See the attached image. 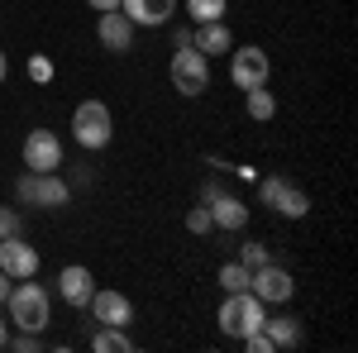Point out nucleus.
Masks as SVG:
<instances>
[{
	"label": "nucleus",
	"instance_id": "obj_11",
	"mask_svg": "<svg viewBox=\"0 0 358 353\" xmlns=\"http://www.w3.org/2000/svg\"><path fill=\"white\" fill-rule=\"evenodd\" d=\"M96 38H101V48H110V53H129V43H134V24H129V15H124V10H106V15H96Z\"/></svg>",
	"mask_w": 358,
	"mask_h": 353
},
{
	"label": "nucleus",
	"instance_id": "obj_24",
	"mask_svg": "<svg viewBox=\"0 0 358 353\" xmlns=\"http://www.w3.org/2000/svg\"><path fill=\"white\" fill-rule=\"evenodd\" d=\"M5 344H10V349H15V353H38V349H43L34 329H20V334H15V339H5Z\"/></svg>",
	"mask_w": 358,
	"mask_h": 353
},
{
	"label": "nucleus",
	"instance_id": "obj_27",
	"mask_svg": "<svg viewBox=\"0 0 358 353\" xmlns=\"http://www.w3.org/2000/svg\"><path fill=\"white\" fill-rule=\"evenodd\" d=\"M29 77H34V82H48V77H53V62H48V57H34V62H29Z\"/></svg>",
	"mask_w": 358,
	"mask_h": 353
},
{
	"label": "nucleus",
	"instance_id": "obj_18",
	"mask_svg": "<svg viewBox=\"0 0 358 353\" xmlns=\"http://www.w3.org/2000/svg\"><path fill=\"white\" fill-rule=\"evenodd\" d=\"M91 349L96 353H134V339H129L120 325H101L96 334H91Z\"/></svg>",
	"mask_w": 358,
	"mask_h": 353
},
{
	"label": "nucleus",
	"instance_id": "obj_20",
	"mask_svg": "<svg viewBox=\"0 0 358 353\" xmlns=\"http://www.w3.org/2000/svg\"><path fill=\"white\" fill-rule=\"evenodd\" d=\"M215 282H220L224 291H248V282H253V268H244V263L234 258V263H224V268L215 272Z\"/></svg>",
	"mask_w": 358,
	"mask_h": 353
},
{
	"label": "nucleus",
	"instance_id": "obj_4",
	"mask_svg": "<svg viewBox=\"0 0 358 353\" xmlns=\"http://www.w3.org/2000/svg\"><path fill=\"white\" fill-rule=\"evenodd\" d=\"M15 191H20L24 206H38V210H62V206L72 201V187H67L57 172H24V177L15 182Z\"/></svg>",
	"mask_w": 358,
	"mask_h": 353
},
{
	"label": "nucleus",
	"instance_id": "obj_7",
	"mask_svg": "<svg viewBox=\"0 0 358 353\" xmlns=\"http://www.w3.org/2000/svg\"><path fill=\"white\" fill-rule=\"evenodd\" d=\"M258 201L273 206L277 215H287V219H301L306 210H310V196H306L301 187H292L287 177H263V182H258Z\"/></svg>",
	"mask_w": 358,
	"mask_h": 353
},
{
	"label": "nucleus",
	"instance_id": "obj_30",
	"mask_svg": "<svg viewBox=\"0 0 358 353\" xmlns=\"http://www.w3.org/2000/svg\"><path fill=\"white\" fill-rule=\"evenodd\" d=\"M10 287H15V277H5V272H0V305L10 301Z\"/></svg>",
	"mask_w": 358,
	"mask_h": 353
},
{
	"label": "nucleus",
	"instance_id": "obj_12",
	"mask_svg": "<svg viewBox=\"0 0 358 353\" xmlns=\"http://www.w3.org/2000/svg\"><path fill=\"white\" fill-rule=\"evenodd\" d=\"M86 305H91V315H96L101 325H120L124 329L129 320H134V301L124 296V291H91Z\"/></svg>",
	"mask_w": 358,
	"mask_h": 353
},
{
	"label": "nucleus",
	"instance_id": "obj_9",
	"mask_svg": "<svg viewBox=\"0 0 358 353\" xmlns=\"http://www.w3.org/2000/svg\"><path fill=\"white\" fill-rule=\"evenodd\" d=\"M24 167L29 172H57L62 163V143H57L53 129H34V134L24 138Z\"/></svg>",
	"mask_w": 358,
	"mask_h": 353
},
{
	"label": "nucleus",
	"instance_id": "obj_31",
	"mask_svg": "<svg viewBox=\"0 0 358 353\" xmlns=\"http://www.w3.org/2000/svg\"><path fill=\"white\" fill-rule=\"evenodd\" d=\"M10 77V62H5V48H0V82Z\"/></svg>",
	"mask_w": 358,
	"mask_h": 353
},
{
	"label": "nucleus",
	"instance_id": "obj_26",
	"mask_svg": "<svg viewBox=\"0 0 358 353\" xmlns=\"http://www.w3.org/2000/svg\"><path fill=\"white\" fill-rule=\"evenodd\" d=\"M10 234H20V210L0 206V239H10Z\"/></svg>",
	"mask_w": 358,
	"mask_h": 353
},
{
	"label": "nucleus",
	"instance_id": "obj_1",
	"mask_svg": "<svg viewBox=\"0 0 358 353\" xmlns=\"http://www.w3.org/2000/svg\"><path fill=\"white\" fill-rule=\"evenodd\" d=\"M5 305H10V325H15V329H34V334L48 325V315H53V310H48V291H43L34 277L15 282Z\"/></svg>",
	"mask_w": 358,
	"mask_h": 353
},
{
	"label": "nucleus",
	"instance_id": "obj_17",
	"mask_svg": "<svg viewBox=\"0 0 358 353\" xmlns=\"http://www.w3.org/2000/svg\"><path fill=\"white\" fill-rule=\"evenodd\" d=\"M263 334L273 339V349H296L301 344V325L292 315H263Z\"/></svg>",
	"mask_w": 358,
	"mask_h": 353
},
{
	"label": "nucleus",
	"instance_id": "obj_25",
	"mask_svg": "<svg viewBox=\"0 0 358 353\" xmlns=\"http://www.w3.org/2000/svg\"><path fill=\"white\" fill-rule=\"evenodd\" d=\"M244 344H248V353H277V349H273V339H268L263 329H248Z\"/></svg>",
	"mask_w": 358,
	"mask_h": 353
},
{
	"label": "nucleus",
	"instance_id": "obj_14",
	"mask_svg": "<svg viewBox=\"0 0 358 353\" xmlns=\"http://www.w3.org/2000/svg\"><path fill=\"white\" fill-rule=\"evenodd\" d=\"M91 291H96V277H91V268H82V263H67V268L57 272V296L67 301V305H86V301H91Z\"/></svg>",
	"mask_w": 358,
	"mask_h": 353
},
{
	"label": "nucleus",
	"instance_id": "obj_16",
	"mask_svg": "<svg viewBox=\"0 0 358 353\" xmlns=\"http://www.w3.org/2000/svg\"><path fill=\"white\" fill-rule=\"evenodd\" d=\"M192 48L196 53H229V48H234V34H229V24H224V20H210V24H196V34H192Z\"/></svg>",
	"mask_w": 358,
	"mask_h": 353
},
{
	"label": "nucleus",
	"instance_id": "obj_28",
	"mask_svg": "<svg viewBox=\"0 0 358 353\" xmlns=\"http://www.w3.org/2000/svg\"><path fill=\"white\" fill-rule=\"evenodd\" d=\"M192 34H196V24L192 29H177V34H172V53H177V48H192Z\"/></svg>",
	"mask_w": 358,
	"mask_h": 353
},
{
	"label": "nucleus",
	"instance_id": "obj_13",
	"mask_svg": "<svg viewBox=\"0 0 358 353\" xmlns=\"http://www.w3.org/2000/svg\"><path fill=\"white\" fill-rule=\"evenodd\" d=\"M206 206H210V224H215V229H224V234H239V229L248 224V206L239 201V196H224V191H215Z\"/></svg>",
	"mask_w": 358,
	"mask_h": 353
},
{
	"label": "nucleus",
	"instance_id": "obj_15",
	"mask_svg": "<svg viewBox=\"0 0 358 353\" xmlns=\"http://www.w3.org/2000/svg\"><path fill=\"white\" fill-rule=\"evenodd\" d=\"M120 10L129 15V24H143V29H158L177 15V0H120Z\"/></svg>",
	"mask_w": 358,
	"mask_h": 353
},
{
	"label": "nucleus",
	"instance_id": "obj_3",
	"mask_svg": "<svg viewBox=\"0 0 358 353\" xmlns=\"http://www.w3.org/2000/svg\"><path fill=\"white\" fill-rule=\"evenodd\" d=\"M72 138L82 143V148H106L115 138V115L106 101H82V106L72 110Z\"/></svg>",
	"mask_w": 358,
	"mask_h": 353
},
{
	"label": "nucleus",
	"instance_id": "obj_6",
	"mask_svg": "<svg viewBox=\"0 0 358 353\" xmlns=\"http://www.w3.org/2000/svg\"><path fill=\"white\" fill-rule=\"evenodd\" d=\"M268 72H273V62H268V53H263L258 43H248V48H229V82L239 86V91L268 86Z\"/></svg>",
	"mask_w": 358,
	"mask_h": 353
},
{
	"label": "nucleus",
	"instance_id": "obj_8",
	"mask_svg": "<svg viewBox=\"0 0 358 353\" xmlns=\"http://www.w3.org/2000/svg\"><path fill=\"white\" fill-rule=\"evenodd\" d=\"M248 291L263 301V305H287V301L296 296V282H292V272L277 268V263H263V268H253V282H248Z\"/></svg>",
	"mask_w": 358,
	"mask_h": 353
},
{
	"label": "nucleus",
	"instance_id": "obj_21",
	"mask_svg": "<svg viewBox=\"0 0 358 353\" xmlns=\"http://www.w3.org/2000/svg\"><path fill=\"white\" fill-rule=\"evenodd\" d=\"M224 10H229V0H187V15H192V24L224 20Z\"/></svg>",
	"mask_w": 358,
	"mask_h": 353
},
{
	"label": "nucleus",
	"instance_id": "obj_32",
	"mask_svg": "<svg viewBox=\"0 0 358 353\" xmlns=\"http://www.w3.org/2000/svg\"><path fill=\"white\" fill-rule=\"evenodd\" d=\"M5 325H10V320H0V349H5V339H10V334H5Z\"/></svg>",
	"mask_w": 358,
	"mask_h": 353
},
{
	"label": "nucleus",
	"instance_id": "obj_19",
	"mask_svg": "<svg viewBox=\"0 0 358 353\" xmlns=\"http://www.w3.org/2000/svg\"><path fill=\"white\" fill-rule=\"evenodd\" d=\"M244 110L253 115V120H273L277 115V101L268 86H253V91H244Z\"/></svg>",
	"mask_w": 358,
	"mask_h": 353
},
{
	"label": "nucleus",
	"instance_id": "obj_23",
	"mask_svg": "<svg viewBox=\"0 0 358 353\" xmlns=\"http://www.w3.org/2000/svg\"><path fill=\"white\" fill-rule=\"evenodd\" d=\"M239 263L244 268H263V263H273V253H268V244H239Z\"/></svg>",
	"mask_w": 358,
	"mask_h": 353
},
{
	"label": "nucleus",
	"instance_id": "obj_2",
	"mask_svg": "<svg viewBox=\"0 0 358 353\" xmlns=\"http://www.w3.org/2000/svg\"><path fill=\"white\" fill-rule=\"evenodd\" d=\"M263 315H268V305L253 296V291H224L215 320H220V329L229 339H244L248 329H263Z\"/></svg>",
	"mask_w": 358,
	"mask_h": 353
},
{
	"label": "nucleus",
	"instance_id": "obj_22",
	"mask_svg": "<svg viewBox=\"0 0 358 353\" xmlns=\"http://www.w3.org/2000/svg\"><path fill=\"white\" fill-rule=\"evenodd\" d=\"M187 229H192V234H210V229H215V224H210V206H206V201L187 210Z\"/></svg>",
	"mask_w": 358,
	"mask_h": 353
},
{
	"label": "nucleus",
	"instance_id": "obj_5",
	"mask_svg": "<svg viewBox=\"0 0 358 353\" xmlns=\"http://www.w3.org/2000/svg\"><path fill=\"white\" fill-rule=\"evenodd\" d=\"M167 72H172V86H177L182 96H201V91H210V57L196 53V48H177Z\"/></svg>",
	"mask_w": 358,
	"mask_h": 353
},
{
	"label": "nucleus",
	"instance_id": "obj_10",
	"mask_svg": "<svg viewBox=\"0 0 358 353\" xmlns=\"http://www.w3.org/2000/svg\"><path fill=\"white\" fill-rule=\"evenodd\" d=\"M0 272H5V277H15V282L34 277V272H38V248L24 244V234L0 239Z\"/></svg>",
	"mask_w": 358,
	"mask_h": 353
},
{
	"label": "nucleus",
	"instance_id": "obj_29",
	"mask_svg": "<svg viewBox=\"0 0 358 353\" xmlns=\"http://www.w3.org/2000/svg\"><path fill=\"white\" fill-rule=\"evenodd\" d=\"M86 5H91L96 15H106V10H120V0H86Z\"/></svg>",
	"mask_w": 358,
	"mask_h": 353
}]
</instances>
